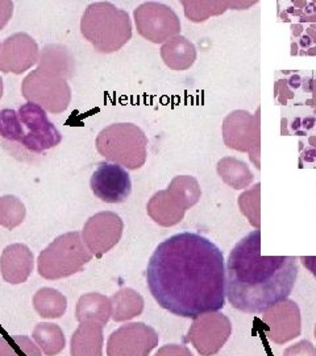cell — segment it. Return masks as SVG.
Here are the masks:
<instances>
[{
    "mask_svg": "<svg viewBox=\"0 0 316 356\" xmlns=\"http://www.w3.org/2000/svg\"><path fill=\"white\" fill-rule=\"evenodd\" d=\"M147 284L169 313L197 319L226 305V263L220 248L199 234L179 232L158 244Z\"/></svg>",
    "mask_w": 316,
    "mask_h": 356,
    "instance_id": "6da1fadb",
    "label": "cell"
},
{
    "mask_svg": "<svg viewBox=\"0 0 316 356\" xmlns=\"http://www.w3.org/2000/svg\"><path fill=\"white\" fill-rule=\"evenodd\" d=\"M298 273L294 256H261V231L254 229L229 252L226 296L239 312L263 314L289 298Z\"/></svg>",
    "mask_w": 316,
    "mask_h": 356,
    "instance_id": "7a4b0ae2",
    "label": "cell"
},
{
    "mask_svg": "<svg viewBox=\"0 0 316 356\" xmlns=\"http://www.w3.org/2000/svg\"><path fill=\"white\" fill-rule=\"evenodd\" d=\"M81 33L101 53H113L132 38V26L126 11L107 1L92 3L81 19Z\"/></svg>",
    "mask_w": 316,
    "mask_h": 356,
    "instance_id": "3957f363",
    "label": "cell"
},
{
    "mask_svg": "<svg viewBox=\"0 0 316 356\" xmlns=\"http://www.w3.org/2000/svg\"><path fill=\"white\" fill-rule=\"evenodd\" d=\"M148 139L141 128L131 123H117L101 129L95 145L98 152L113 164L139 169L147 160Z\"/></svg>",
    "mask_w": 316,
    "mask_h": 356,
    "instance_id": "277c9868",
    "label": "cell"
},
{
    "mask_svg": "<svg viewBox=\"0 0 316 356\" xmlns=\"http://www.w3.org/2000/svg\"><path fill=\"white\" fill-rule=\"evenodd\" d=\"M92 259L79 232H69L57 238L38 256V273L48 280L67 277L81 270Z\"/></svg>",
    "mask_w": 316,
    "mask_h": 356,
    "instance_id": "5b68a950",
    "label": "cell"
},
{
    "mask_svg": "<svg viewBox=\"0 0 316 356\" xmlns=\"http://www.w3.org/2000/svg\"><path fill=\"white\" fill-rule=\"evenodd\" d=\"M22 94L51 114H61L72 102V89L66 79L44 70H35L24 78Z\"/></svg>",
    "mask_w": 316,
    "mask_h": 356,
    "instance_id": "8992f818",
    "label": "cell"
},
{
    "mask_svg": "<svg viewBox=\"0 0 316 356\" xmlns=\"http://www.w3.org/2000/svg\"><path fill=\"white\" fill-rule=\"evenodd\" d=\"M17 114L23 127L26 128L19 147L26 152L41 154L56 148L63 141L61 132L49 120L47 111L38 104L26 103L19 107Z\"/></svg>",
    "mask_w": 316,
    "mask_h": 356,
    "instance_id": "52a82bcc",
    "label": "cell"
},
{
    "mask_svg": "<svg viewBox=\"0 0 316 356\" xmlns=\"http://www.w3.org/2000/svg\"><path fill=\"white\" fill-rule=\"evenodd\" d=\"M232 334V323L220 313H208L195 319L189 331V339L202 356L217 354Z\"/></svg>",
    "mask_w": 316,
    "mask_h": 356,
    "instance_id": "ba28073f",
    "label": "cell"
},
{
    "mask_svg": "<svg viewBox=\"0 0 316 356\" xmlns=\"http://www.w3.org/2000/svg\"><path fill=\"white\" fill-rule=\"evenodd\" d=\"M135 22L140 35L153 42H163L177 35L181 23L176 13L164 4L145 3L135 11Z\"/></svg>",
    "mask_w": 316,
    "mask_h": 356,
    "instance_id": "9c48e42d",
    "label": "cell"
},
{
    "mask_svg": "<svg viewBox=\"0 0 316 356\" xmlns=\"http://www.w3.org/2000/svg\"><path fill=\"white\" fill-rule=\"evenodd\" d=\"M160 341L154 329L144 323H126L108 339V356H148Z\"/></svg>",
    "mask_w": 316,
    "mask_h": 356,
    "instance_id": "30bf717a",
    "label": "cell"
},
{
    "mask_svg": "<svg viewBox=\"0 0 316 356\" xmlns=\"http://www.w3.org/2000/svg\"><path fill=\"white\" fill-rule=\"evenodd\" d=\"M91 191L106 204L126 202L132 191V181L123 166L101 163L90 179Z\"/></svg>",
    "mask_w": 316,
    "mask_h": 356,
    "instance_id": "8fae6325",
    "label": "cell"
},
{
    "mask_svg": "<svg viewBox=\"0 0 316 356\" xmlns=\"http://www.w3.org/2000/svg\"><path fill=\"white\" fill-rule=\"evenodd\" d=\"M40 60L38 42L26 33H15L0 45V72L23 74Z\"/></svg>",
    "mask_w": 316,
    "mask_h": 356,
    "instance_id": "7c38bea8",
    "label": "cell"
},
{
    "mask_svg": "<svg viewBox=\"0 0 316 356\" xmlns=\"http://www.w3.org/2000/svg\"><path fill=\"white\" fill-rule=\"evenodd\" d=\"M123 232V222L114 213H99L85 225L83 236L90 251L97 256L108 252L117 244Z\"/></svg>",
    "mask_w": 316,
    "mask_h": 356,
    "instance_id": "4fadbf2b",
    "label": "cell"
},
{
    "mask_svg": "<svg viewBox=\"0 0 316 356\" xmlns=\"http://www.w3.org/2000/svg\"><path fill=\"white\" fill-rule=\"evenodd\" d=\"M263 322L265 323L267 339L274 343H288L301 335V316L297 305H294L290 313L285 314L281 312L278 304L266 310Z\"/></svg>",
    "mask_w": 316,
    "mask_h": 356,
    "instance_id": "5bb4252c",
    "label": "cell"
},
{
    "mask_svg": "<svg viewBox=\"0 0 316 356\" xmlns=\"http://www.w3.org/2000/svg\"><path fill=\"white\" fill-rule=\"evenodd\" d=\"M33 268V256L26 245L13 244L4 250L1 256L3 276L8 282L20 284L26 280Z\"/></svg>",
    "mask_w": 316,
    "mask_h": 356,
    "instance_id": "9a60e30c",
    "label": "cell"
},
{
    "mask_svg": "<svg viewBox=\"0 0 316 356\" xmlns=\"http://www.w3.org/2000/svg\"><path fill=\"white\" fill-rule=\"evenodd\" d=\"M38 70L69 79L76 73V60L66 47L48 45L40 56Z\"/></svg>",
    "mask_w": 316,
    "mask_h": 356,
    "instance_id": "2e32d148",
    "label": "cell"
},
{
    "mask_svg": "<svg viewBox=\"0 0 316 356\" xmlns=\"http://www.w3.org/2000/svg\"><path fill=\"white\" fill-rule=\"evenodd\" d=\"M163 58L165 64L176 70H183L190 67L195 60V48L185 38H173L163 48Z\"/></svg>",
    "mask_w": 316,
    "mask_h": 356,
    "instance_id": "e0dca14e",
    "label": "cell"
},
{
    "mask_svg": "<svg viewBox=\"0 0 316 356\" xmlns=\"http://www.w3.org/2000/svg\"><path fill=\"white\" fill-rule=\"evenodd\" d=\"M24 138V127L17 111L13 108L0 110V139L6 145H20Z\"/></svg>",
    "mask_w": 316,
    "mask_h": 356,
    "instance_id": "ac0fdd59",
    "label": "cell"
},
{
    "mask_svg": "<svg viewBox=\"0 0 316 356\" xmlns=\"http://www.w3.org/2000/svg\"><path fill=\"white\" fill-rule=\"evenodd\" d=\"M316 119L314 116H306V118H295L290 123L291 132L302 136L307 135L313 128L315 127Z\"/></svg>",
    "mask_w": 316,
    "mask_h": 356,
    "instance_id": "d6986e66",
    "label": "cell"
},
{
    "mask_svg": "<svg viewBox=\"0 0 316 356\" xmlns=\"http://www.w3.org/2000/svg\"><path fill=\"white\" fill-rule=\"evenodd\" d=\"M283 356H316V347L310 341H302L289 347Z\"/></svg>",
    "mask_w": 316,
    "mask_h": 356,
    "instance_id": "ffe728a7",
    "label": "cell"
},
{
    "mask_svg": "<svg viewBox=\"0 0 316 356\" xmlns=\"http://www.w3.org/2000/svg\"><path fill=\"white\" fill-rule=\"evenodd\" d=\"M156 356H192L186 347L172 344V346H165L161 348Z\"/></svg>",
    "mask_w": 316,
    "mask_h": 356,
    "instance_id": "44dd1931",
    "label": "cell"
},
{
    "mask_svg": "<svg viewBox=\"0 0 316 356\" xmlns=\"http://www.w3.org/2000/svg\"><path fill=\"white\" fill-rule=\"evenodd\" d=\"M13 1H0V29H3L13 17Z\"/></svg>",
    "mask_w": 316,
    "mask_h": 356,
    "instance_id": "7402d4cb",
    "label": "cell"
},
{
    "mask_svg": "<svg viewBox=\"0 0 316 356\" xmlns=\"http://www.w3.org/2000/svg\"><path fill=\"white\" fill-rule=\"evenodd\" d=\"M301 263L306 269L311 272V275L316 277V256H302Z\"/></svg>",
    "mask_w": 316,
    "mask_h": 356,
    "instance_id": "603a6c76",
    "label": "cell"
},
{
    "mask_svg": "<svg viewBox=\"0 0 316 356\" xmlns=\"http://www.w3.org/2000/svg\"><path fill=\"white\" fill-rule=\"evenodd\" d=\"M3 90H4V88H3V78L0 76V99L3 97Z\"/></svg>",
    "mask_w": 316,
    "mask_h": 356,
    "instance_id": "cb8c5ba5",
    "label": "cell"
},
{
    "mask_svg": "<svg viewBox=\"0 0 316 356\" xmlns=\"http://www.w3.org/2000/svg\"><path fill=\"white\" fill-rule=\"evenodd\" d=\"M315 338H316V326H315Z\"/></svg>",
    "mask_w": 316,
    "mask_h": 356,
    "instance_id": "d4e9b609",
    "label": "cell"
},
{
    "mask_svg": "<svg viewBox=\"0 0 316 356\" xmlns=\"http://www.w3.org/2000/svg\"><path fill=\"white\" fill-rule=\"evenodd\" d=\"M0 45H1V44H0Z\"/></svg>",
    "mask_w": 316,
    "mask_h": 356,
    "instance_id": "484cf974",
    "label": "cell"
}]
</instances>
